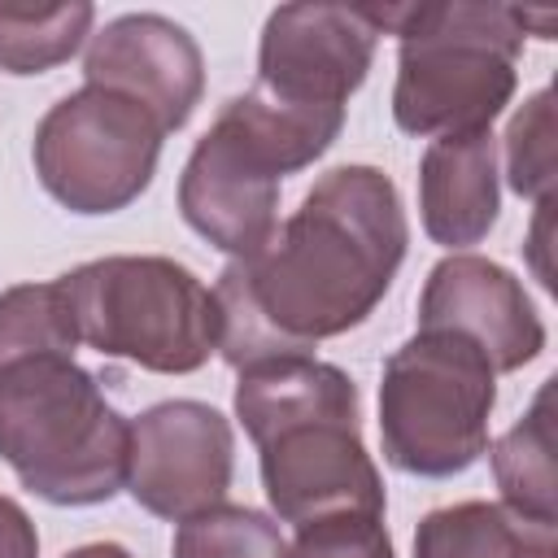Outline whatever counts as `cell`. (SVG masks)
<instances>
[{
    "instance_id": "obj_16",
    "label": "cell",
    "mask_w": 558,
    "mask_h": 558,
    "mask_svg": "<svg viewBox=\"0 0 558 558\" xmlns=\"http://www.w3.org/2000/svg\"><path fill=\"white\" fill-rule=\"evenodd\" d=\"M96 9L74 4H0V70L44 74L78 52Z\"/></svg>"
},
{
    "instance_id": "obj_11",
    "label": "cell",
    "mask_w": 558,
    "mask_h": 558,
    "mask_svg": "<svg viewBox=\"0 0 558 558\" xmlns=\"http://www.w3.org/2000/svg\"><path fill=\"white\" fill-rule=\"evenodd\" d=\"M418 331L466 336L493 371H519L545 349V323L523 283L480 253H449L432 266L418 296Z\"/></svg>"
},
{
    "instance_id": "obj_1",
    "label": "cell",
    "mask_w": 558,
    "mask_h": 558,
    "mask_svg": "<svg viewBox=\"0 0 558 558\" xmlns=\"http://www.w3.org/2000/svg\"><path fill=\"white\" fill-rule=\"evenodd\" d=\"M405 209L375 166H336L275 227L262 253L218 275V353L244 371L344 336L392 288L405 257Z\"/></svg>"
},
{
    "instance_id": "obj_20",
    "label": "cell",
    "mask_w": 558,
    "mask_h": 558,
    "mask_svg": "<svg viewBox=\"0 0 558 558\" xmlns=\"http://www.w3.org/2000/svg\"><path fill=\"white\" fill-rule=\"evenodd\" d=\"M288 558H397L384 514H327L296 527Z\"/></svg>"
},
{
    "instance_id": "obj_10",
    "label": "cell",
    "mask_w": 558,
    "mask_h": 558,
    "mask_svg": "<svg viewBox=\"0 0 558 558\" xmlns=\"http://www.w3.org/2000/svg\"><path fill=\"white\" fill-rule=\"evenodd\" d=\"M235 436L205 401H161L131 423L126 493L157 519H192L231 488Z\"/></svg>"
},
{
    "instance_id": "obj_9",
    "label": "cell",
    "mask_w": 558,
    "mask_h": 558,
    "mask_svg": "<svg viewBox=\"0 0 558 558\" xmlns=\"http://www.w3.org/2000/svg\"><path fill=\"white\" fill-rule=\"evenodd\" d=\"M379 35L371 4H283L266 17L253 92L288 109L344 113Z\"/></svg>"
},
{
    "instance_id": "obj_18",
    "label": "cell",
    "mask_w": 558,
    "mask_h": 558,
    "mask_svg": "<svg viewBox=\"0 0 558 558\" xmlns=\"http://www.w3.org/2000/svg\"><path fill=\"white\" fill-rule=\"evenodd\" d=\"M39 349H78V331L57 279L0 292V362Z\"/></svg>"
},
{
    "instance_id": "obj_21",
    "label": "cell",
    "mask_w": 558,
    "mask_h": 558,
    "mask_svg": "<svg viewBox=\"0 0 558 558\" xmlns=\"http://www.w3.org/2000/svg\"><path fill=\"white\" fill-rule=\"evenodd\" d=\"M0 558H39L35 523L13 497H0Z\"/></svg>"
},
{
    "instance_id": "obj_3",
    "label": "cell",
    "mask_w": 558,
    "mask_h": 558,
    "mask_svg": "<svg viewBox=\"0 0 558 558\" xmlns=\"http://www.w3.org/2000/svg\"><path fill=\"white\" fill-rule=\"evenodd\" d=\"M131 423L105 401L74 349L0 362V458L52 506H96L126 488Z\"/></svg>"
},
{
    "instance_id": "obj_19",
    "label": "cell",
    "mask_w": 558,
    "mask_h": 558,
    "mask_svg": "<svg viewBox=\"0 0 558 558\" xmlns=\"http://www.w3.org/2000/svg\"><path fill=\"white\" fill-rule=\"evenodd\" d=\"M510 187L527 201L554 196V92L541 87L506 131Z\"/></svg>"
},
{
    "instance_id": "obj_2",
    "label": "cell",
    "mask_w": 558,
    "mask_h": 558,
    "mask_svg": "<svg viewBox=\"0 0 558 558\" xmlns=\"http://www.w3.org/2000/svg\"><path fill=\"white\" fill-rule=\"evenodd\" d=\"M235 418L262 453V488L283 523L384 514V484L362 445L357 384L314 353L240 371Z\"/></svg>"
},
{
    "instance_id": "obj_8",
    "label": "cell",
    "mask_w": 558,
    "mask_h": 558,
    "mask_svg": "<svg viewBox=\"0 0 558 558\" xmlns=\"http://www.w3.org/2000/svg\"><path fill=\"white\" fill-rule=\"evenodd\" d=\"M161 122L131 96L83 87L57 100L35 126V174L70 214L126 209L157 170Z\"/></svg>"
},
{
    "instance_id": "obj_12",
    "label": "cell",
    "mask_w": 558,
    "mask_h": 558,
    "mask_svg": "<svg viewBox=\"0 0 558 558\" xmlns=\"http://www.w3.org/2000/svg\"><path fill=\"white\" fill-rule=\"evenodd\" d=\"M83 78L87 87H109L140 100L170 135L201 105L205 61L179 22L161 13H126L92 35Z\"/></svg>"
},
{
    "instance_id": "obj_13",
    "label": "cell",
    "mask_w": 558,
    "mask_h": 558,
    "mask_svg": "<svg viewBox=\"0 0 558 558\" xmlns=\"http://www.w3.org/2000/svg\"><path fill=\"white\" fill-rule=\"evenodd\" d=\"M423 231L445 248H471L497 222V140L493 131L440 135L418 170Z\"/></svg>"
},
{
    "instance_id": "obj_6",
    "label": "cell",
    "mask_w": 558,
    "mask_h": 558,
    "mask_svg": "<svg viewBox=\"0 0 558 558\" xmlns=\"http://www.w3.org/2000/svg\"><path fill=\"white\" fill-rule=\"evenodd\" d=\"M57 283L78 344H92L105 357H126L157 375H187L218 349V296L174 257H96Z\"/></svg>"
},
{
    "instance_id": "obj_5",
    "label": "cell",
    "mask_w": 558,
    "mask_h": 558,
    "mask_svg": "<svg viewBox=\"0 0 558 558\" xmlns=\"http://www.w3.org/2000/svg\"><path fill=\"white\" fill-rule=\"evenodd\" d=\"M371 13L401 44L392 118L405 135L488 131L510 105L523 52L514 4H371Z\"/></svg>"
},
{
    "instance_id": "obj_15",
    "label": "cell",
    "mask_w": 558,
    "mask_h": 558,
    "mask_svg": "<svg viewBox=\"0 0 558 558\" xmlns=\"http://www.w3.org/2000/svg\"><path fill=\"white\" fill-rule=\"evenodd\" d=\"M493 475L510 510L558 523V475H554V379L541 384L532 410L493 445Z\"/></svg>"
},
{
    "instance_id": "obj_22",
    "label": "cell",
    "mask_w": 558,
    "mask_h": 558,
    "mask_svg": "<svg viewBox=\"0 0 558 558\" xmlns=\"http://www.w3.org/2000/svg\"><path fill=\"white\" fill-rule=\"evenodd\" d=\"M61 558H131V554L122 545H113V541H92V545H78L70 554H61Z\"/></svg>"
},
{
    "instance_id": "obj_14",
    "label": "cell",
    "mask_w": 558,
    "mask_h": 558,
    "mask_svg": "<svg viewBox=\"0 0 558 558\" xmlns=\"http://www.w3.org/2000/svg\"><path fill=\"white\" fill-rule=\"evenodd\" d=\"M414 558H558V523L527 519L506 501H458L418 523Z\"/></svg>"
},
{
    "instance_id": "obj_17",
    "label": "cell",
    "mask_w": 558,
    "mask_h": 558,
    "mask_svg": "<svg viewBox=\"0 0 558 558\" xmlns=\"http://www.w3.org/2000/svg\"><path fill=\"white\" fill-rule=\"evenodd\" d=\"M170 554L174 558H288V541L279 536V523H270L262 510L218 501L179 523Z\"/></svg>"
},
{
    "instance_id": "obj_4",
    "label": "cell",
    "mask_w": 558,
    "mask_h": 558,
    "mask_svg": "<svg viewBox=\"0 0 558 558\" xmlns=\"http://www.w3.org/2000/svg\"><path fill=\"white\" fill-rule=\"evenodd\" d=\"M340 126L344 113L288 109L262 92L227 100L214 126L196 140L179 179V209L187 227L231 253V262L262 253L279 227V179L323 157Z\"/></svg>"
},
{
    "instance_id": "obj_7",
    "label": "cell",
    "mask_w": 558,
    "mask_h": 558,
    "mask_svg": "<svg viewBox=\"0 0 558 558\" xmlns=\"http://www.w3.org/2000/svg\"><path fill=\"white\" fill-rule=\"evenodd\" d=\"M497 371L453 331H414L379 379V440L397 471L445 480L488 449Z\"/></svg>"
}]
</instances>
